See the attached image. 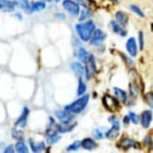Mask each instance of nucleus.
I'll return each mask as SVG.
<instances>
[{"label": "nucleus", "mask_w": 153, "mask_h": 153, "mask_svg": "<svg viewBox=\"0 0 153 153\" xmlns=\"http://www.w3.org/2000/svg\"><path fill=\"white\" fill-rule=\"evenodd\" d=\"M95 29V24L92 20H88V21L78 23V24L75 25V30L77 32V35L80 38V40L83 42L89 41L92 32Z\"/></svg>", "instance_id": "1"}, {"label": "nucleus", "mask_w": 153, "mask_h": 153, "mask_svg": "<svg viewBox=\"0 0 153 153\" xmlns=\"http://www.w3.org/2000/svg\"><path fill=\"white\" fill-rule=\"evenodd\" d=\"M89 94H83L81 95V97H79L78 99H76L75 101H73L70 104L65 106V110H67L69 112L73 114H79L84 110L85 107L87 106L88 102H89Z\"/></svg>", "instance_id": "2"}, {"label": "nucleus", "mask_w": 153, "mask_h": 153, "mask_svg": "<svg viewBox=\"0 0 153 153\" xmlns=\"http://www.w3.org/2000/svg\"><path fill=\"white\" fill-rule=\"evenodd\" d=\"M84 75L86 79L90 80L96 72V62H95V57L93 54L89 53L87 60L84 62Z\"/></svg>", "instance_id": "3"}, {"label": "nucleus", "mask_w": 153, "mask_h": 153, "mask_svg": "<svg viewBox=\"0 0 153 153\" xmlns=\"http://www.w3.org/2000/svg\"><path fill=\"white\" fill-rule=\"evenodd\" d=\"M105 38H106V34L104 31L95 28L94 31L91 34L90 38H89V42H90L91 45H100L103 43Z\"/></svg>", "instance_id": "4"}, {"label": "nucleus", "mask_w": 153, "mask_h": 153, "mask_svg": "<svg viewBox=\"0 0 153 153\" xmlns=\"http://www.w3.org/2000/svg\"><path fill=\"white\" fill-rule=\"evenodd\" d=\"M63 8L72 16H78L80 12L79 5L74 2L73 0H64L62 3Z\"/></svg>", "instance_id": "5"}, {"label": "nucleus", "mask_w": 153, "mask_h": 153, "mask_svg": "<svg viewBox=\"0 0 153 153\" xmlns=\"http://www.w3.org/2000/svg\"><path fill=\"white\" fill-rule=\"evenodd\" d=\"M55 115H56V118L58 119L61 123H70L72 120L74 119L75 117V114L71 113L67 110H56L55 111Z\"/></svg>", "instance_id": "6"}, {"label": "nucleus", "mask_w": 153, "mask_h": 153, "mask_svg": "<svg viewBox=\"0 0 153 153\" xmlns=\"http://www.w3.org/2000/svg\"><path fill=\"white\" fill-rule=\"evenodd\" d=\"M29 108L27 106H24L22 109L21 115L19 116V118L15 121V126L16 127H21V128H24L25 126L27 125V120H28V116H29Z\"/></svg>", "instance_id": "7"}, {"label": "nucleus", "mask_w": 153, "mask_h": 153, "mask_svg": "<svg viewBox=\"0 0 153 153\" xmlns=\"http://www.w3.org/2000/svg\"><path fill=\"white\" fill-rule=\"evenodd\" d=\"M126 50L128 51L129 55L131 57H135L137 56L138 54V46H137V42L136 39L134 37H130L126 42Z\"/></svg>", "instance_id": "8"}, {"label": "nucleus", "mask_w": 153, "mask_h": 153, "mask_svg": "<svg viewBox=\"0 0 153 153\" xmlns=\"http://www.w3.org/2000/svg\"><path fill=\"white\" fill-rule=\"evenodd\" d=\"M118 146L120 147V148L122 149H129V148H139V144L138 142H136L135 140L131 139V138H122V139L120 140L119 144H118Z\"/></svg>", "instance_id": "9"}, {"label": "nucleus", "mask_w": 153, "mask_h": 153, "mask_svg": "<svg viewBox=\"0 0 153 153\" xmlns=\"http://www.w3.org/2000/svg\"><path fill=\"white\" fill-rule=\"evenodd\" d=\"M110 28L114 33L118 34L119 36L125 37L127 35V30L125 29V27L119 24L116 20H111L110 21Z\"/></svg>", "instance_id": "10"}, {"label": "nucleus", "mask_w": 153, "mask_h": 153, "mask_svg": "<svg viewBox=\"0 0 153 153\" xmlns=\"http://www.w3.org/2000/svg\"><path fill=\"white\" fill-rule=\"evenodd\" d=\"M152 121V111L151 110H145L141 113L140 116V122L141 125H142L143 128H149L150 124H151Z\"/></svg>", "instance_id": "11"}, {"label": "nucleus", "mask_w": 153, "mask_h": 153, "mask_svg": "<svg viewBox=\"0 0 153 153\" xmlns=\"http://www.w3.org/2000/svg\"><path fill=\"white\" fill-rule=\"evenodd\" d=\"M46 139H47V142L52 145V144L58 142L60 140V135L56 130H53L52 128H47L46 130Z\"/></svg>", "instance_id": "12"}, {"label": "nucleus", "mask_w": 153, "mask_h": 153, "mask_svg": "<svg viewBox=\"0 0 153 153\" xmlns=\"http://www.w3.org/2000/svg\"><path fill=\"white\" fill-rule=\"evenodd\" d=\"M80 145H81L83 149L91 151V150H93L97 147V143L92 138H84L82 141H80Z\"/></svg>", "instance_id": "13"}, {"label": "nucleus", "mask_w": 153, "mask_h": 153, "mask_svg": "<svg viewBox=\"0 0 153 153\" xmlns=\"http://www.w3.org/2000/svg\"><path fill=\"white\" fill-rule=\"evenodd\" d=\"M76 126V124H66V123H59L55 124V130L58 133H66V132H70L73 130V128Z\"/></svg>", "instance_id": "14"}, {"label": "nucleus", "mask_w": 153, "mask_h": 153, "mask_svg": "<svg viewBox=\"0 0 153 153\" xmlns=\"http://www.w3.org/2000/svg\"><path fill=\"white\" fill-rule=\"evenodd\" d=\"M103 104H104L106 109H109L110 110V107H115V106H118V101L116 97H112L110 95H105L103 97Z\"/></svg>", "instance_id": "15"}, {"label": "nucleus", "mask_w": 153, "mask_h": 153, "mask_svg": "<svg viewBox=\"0 0 153 153\" xmlns=\"http://www.w3.org/2000/svg\"><path fill=\"white\" fill-rule=\"evenodd\" d=\"M70 67L72 69V71L78 77H82L84 75V66L81 64V62L78 61H73L71 63Z\"/></svg>", "instance_id": "16"}, {"label": "nucleus", "mask_w": 153, "mask_h": 153, "mask_svg": "<svg viewBox=\"0 0 153 153\" xmlns=\"http://www.w3.org/2000/svg\"><path fill=\"white\" fill-rule=\"evenodd\" d=\"M46 8V3H44V1H37L33 2L30 4L29 9H28V13H34V12H39L43 9Z\"/></svg>", "instance_id": "17"}, {"label": "nucleus", "mask_w": 153, "mask_h": 153, "mask_svg": "<svg viewBox=\"0 0 153 153\" xmlns=\"http://www.w3.org/2000/svg\"><path fill=\"white\" fill-rule=\"evenodd\" d=\"M114 90V94H115V97L117 98L118 100H120L121 102L123 103H127V100H128V97H127V93L124 90H122L121 88H118V87H114L113 88Z\"/></svg>", "instance_id": "18"}, {"label": "nucleus", "mask_w": 153, "mask_h": 153, "mask_svg": "<svg viewBox=\"0 0 153 153\" xmlns=\"http://www.w3.org/2000/svg\"><path fill=\"white\" fill-rule=\"evenodd\" d=\"M115 17H116V21L124 27L128 23V15L123 11H117L116 14H115Z\"/></svg>", "instance_id": "19"}, {"label": "nucleus", "mask_w": 153, "mask_h": 153, "mask_svg": "<svg viewBox=\"0 0 153 153\" xmlns=\"http://www.w3.org/2000/svg\"><path fill=\"white\" fill-rule=\"evenodd\" d=\"M30 147L32 152H41L45 149V142L44 141H40L38 143H34V141L32 139L29 140Z\"/></svg>", "instance_id": "20"}, {"label": "nucleus", "mask_w": 153, "mask_h": 153, "mask_svg": "<svg viewBox=\"0 0 153 153\" xmlns=\"http://www.w3.org/2000/svg\"><path fill=\"white\" fill-rule=\"evenodd\" d=\"M2 10L5 12H12L15 9V3L11 0H1Z\"/></svg>", "instance_id": "21"}, {"label": "nucleus", "mask_w": 153, "mask_h": 153, "mask_svg": "<svg viewBox=\"0 0 153 153\" xmlns=\"http://www.w3.org/2000/svg\"><path fill=\"white\" fill-rule=\"evenodd\" d=\"M15 151L19 152V153H27L29 151V149H28V146L26 145V143L24 142L22 139L19 140L18 142L15 144Z\"/></svg>", "instance_id": "22"}, {"label": "nucleus", "mask_w": 153, "mask_h": 153, "mask_svg": "<svg viewBox=\"0 0 153 153\" xmlns=\"http://www.w3.org/2000/svg\"><path fill=\"white\" fill-rule=\"evenodd\" d=\"M88 55H89V53L87 52V51H86V49L83 48V47H80L78 49V51H77V58L79 59L80 62L84 63L86 60H87Z\"/></svg>", "instance_id": "23"}, {"label": "nucleus", "mask_w": 153, "mask_h": 153, "mask_svg": "<svg viewBox=\"0 0 153 153\" xmlns=\"http://www.w3.org/2000/svg\"><path fill=\"white\" fill-rule=\"evenodd\" d=\"M86 90H87V86H86L85 82L83 81L82 77H79L78 88H77V95H78V96H81V95L85 94Z\"/></svg>", "instance_id": "24"}, {"label": "nucleus", "mask_w": 153, "mask_h": 153, "mask_svg": "<svg viewBox=\"0 0 153 153\" xmlns=\"http://www.w3.org/2000/svg\"><path fill=\"white\" fill-rule=\"evenodd\" d=\"M14 3L17 5L18 7H20L21 9H24L25 11H28L30 6V3L28 2V0H14Z\"/></svg>", "instance_id": "25"}, {"label": "nucleus", "mask_w": 153, "mask_h": 153, "mask_svg": "<svg viewBox=\"0 0 153 153\" xmlns=\"http://www.w3.org/2000/svg\"><path fill=\"white\" fill-rule=\"evenodd\" d=\"M108 120H109V122L111 123L112 128L115 129V130H118V131L120 130V122H119L118 118L115 116V115H112V116H110L108 118Z\"/></svg>", "instance_id": "26"}, {"label": "nucleus", "mask_w": 153, "mask_h": 153, "mask_svg": "<svg viewBox=\"0 0 153 153\" xmlns=\"http://www.w3.org/2000/svg\"><path fill=\"white\" fill-rule=\"evenodd\" d=\"M80 17H79V20L80 21H84L85 19H87L88 17L91 16V10L88 9V7H85V9H83L82 11L80 10Z\"/></svg>", "instance_id": "27"}, {"label": "nucleus", "mask_w": 153, "mask_h": 153, "mask_svg": "<svg viewBox=\"0 0 153 153\" xmlns=\"http://www.w3.org/2000/svg\"><path fill=\"white\" fill-rule=\"evenodd\" d=\"M118 133H119V131L118 130H115V129H113L111 127L109 130H107L105 132V137L106 138H108V139H111V140H113V139H115V138L117 137V135H118Z\"/></svg>", "instance_id": "28"}, {"label": "nucleus", "mask_w": 153, "mask_h": 153, "mask_svg": "<svg viewBox=\"0 0 153 153\" xmlns=\"http://www.w3.org/2000/svg\"><path fill=\"white\" fill-rule=\"evenodd\" d=\"M80 147H81V145H80V141L76 140V141H74L73 143H71L70 145H69L67 148H66V151H68V152L76 151V150H78Z\"/></svg>", "instance_id": "29"}, {"label": "nucleus", "mask_w": 153, "mask_h": 153, "mask_svg": "<svg viewBox=\"0 0 153 153\" xmlns=\"http://www.w3.org/2000/svg\"><path fill=\"white\" fill-rule=\"evenodd\" d=\"M130 9H131V11H133V12L135 13V14H137L138 16L139 17H145V14H144V12L142 10H141V8H139L137 6V5H134V4H131L130 6Z\"/></svg>", "instance_id": "30"}, {"label": "nucleus", "mask_w": 153, "mask_h": 153, "mask_svg": "<svg viewBox=\"0 0 153 153\" xmlns=\"http://www.w3.org/2000/svg\"><path fill=\"white\" fill-rule=\"evenodd\" d=\"M105 132L106 131H102V128H96L94 130V137L96 139H103L105 137Z\"/></svg>", "instance_id": "31"}, {"label": "nucleus", "mask_w": 153, "mask_h": 153, "mask_svg": "<svg viewBox=\"0 0 153 153\" xmlns=\"http://www.w3.org/2000/svg\"><path fill=\"white\" fill-rule=\"evenodd\" d=\"M128 116L130 118V122H132L133 124H138L139 123V116L135 113V112H132L130 111L128 113Z\"/></svg>", "instance_id": "32"}, {"label": "nucleus", "mask_w": 153, "mask_h": 153, "mask_svg": "<svg viewBox=\"0 0 153 153\" xmlns=\"http://www.w3.org/2000/svg\"><path fill=\"white\" fill-rule=\"evenodd\" d=\"M138 42H139V48L140 50H142L144 47V35L142 31L138 32Z\"/></svg>", "instance_id": "33"}, {"label": "nucleus", "mask_w": 153, "mask_h": 153, "mask_svg": "<svg viewBox=\"0 0 153 153\" xmlns=\"http://www.w3.org/2000/svg\"><path fill=\"white\" fill-rule=\"evenodd\" d=\"M22 132L20 130H17V129H13L12 130V136L14 139H17V140H21L22 139Z\"/></svg>", "instance_id": "34"}, {"label": "nucleus", "mask_w": 153, "mask_h": 153, "mask_svg": "<svg viewBox=\"0 0 153 153\" xmlns=\"http://www.w3.org/2000/svg\"><path fill=\"white\" fill-rule=\"evenodd\" d=\"M14 151H15V148H14L13 145H8L4 148L3 152L4 153H13Z\"/></svg>", "instance_id": "35"}, {"label": "nucleus", "mask_w": 153, "mask_h": 153, "mask_svg": "<svg viewBox=\"0 0 153 153\" xmlns=\"http://www.w3.org/2000/svg\"><path fill=\"white\" fill-rule=\"evenodd\" d=\"M74 2H76L78 5H82L83 7H88V4L85 0H73Z\"/></svg>", "instance_id": "36"}, {"label": "nucleus", "mask_w": 153, "mask_h": 153, "mask_svg": "<svg viewBox=\"0 0 153 153\" xmlns=\"http://www.w3.org/2000/svg\"><path fill=\"white\" fill-rule=\"evenodd\" d=\"M123 123L126 124V125H127V124L130 123V118H129L128 115H125V116L123 117Z\"/></svg>", "instance_id": "37"}, {"label": "nucleus", "mask_w": 153, "mask_h": 153, "mask_svg": "<svg viewBox=\"0 0 153 153\" xmlns=\"http://www.w3.org/2000/svg\"><path fill=\"white\" fill-rule=\"evenodd\" d=\"M147 96H148V101H149V106L150 107H152V93L151 92H149L148 94H147Z\"/></svg>", "instance_id": "38"}, {"label": "nucleus", "mask_w": 153, "mask_h": 153, "mask_svg": "<svg viewBox=\"0 0 153 153\" xmlns=\"http://www.w3.org/2000/svg\"><path fill=\"white\" fill-rule=\"evenodd\" d=\"M56 17H57V18H59L60 20L65 19V15H64L63 13H57V14H56Z\"/></svg>", "instance_id": "39"}, {"label": "nucleus", "mask_w": 153, "mask_h": 153, "mask_svg": "<svg viewBox=\"0 0 153 153\" xmlns=\"http://www.w3.org/2000/svg\"><path fill=\"white\" fill-rule=\"evenodd\" d=\"M14 16H15L18 20H20V21L22 20V15L20 13H15V14H14Z\"/></svg>", "instance_id": "40"}, {"label": "nucleus", "mask_w": 153, "mask_h": 153, "mask_svg": "<svg viewBox=\"0 0 153 153\" xmlns=\"http://www.w3.org/2000/svg\"><path fill=\"white\" fill-rule=\"evenodd\" d=\"M111 1H112V2H113V3H114V4H117V3H118V2H119V0H111Z\"/></svg>", "instance_id": "41"}, {"label": "nucleus", "mask_w": 153, "mask_h": 153, "mask_svg": "<svg viewBox=\"0 0 153 153\" xmlns=\"http://www.w3.org/2000/svg\"><path fill=\"white\" fill-rule=\"evenodd\" d=\"M41 1H44V2H52L53 0H41Z\"/></svg>", "instance_id": "42"}, {"label": "nucleus", "mask_w": 153, "mask_h": 153, "mask_svg": "<svg viewBox=\"0 0 153 153\" xmlns=\"http://www.w3.org/2000/svg\"><path fill=\"white\" fill-rule=\"evenodd\" d=\"M0 10H2V3H1V0H0Z\"/></svg>", "instance_id": "43"}, {"label": "nucleus", "mask_w": 153, "mask_h": 153, "mask_svg": "<svg viewBox=\"0 0 153 153\" xmlns=\"http://www.w3.org/2000/svg\"><path fill=\"white\" fill-rule=\"evenodd\" d=\"M55 2H59V1H61V0H54Z\"/></svg>", "instance_id": "44"}]
</instances>
